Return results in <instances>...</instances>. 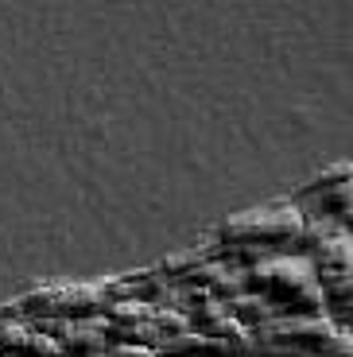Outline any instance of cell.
<instances>
[{
    "label": "cell",
    "instance_id": "cell-5",
    "mask_svg": "<svg viewBox=\"0 0 353 357\" xmlns=\"http://www.w3.org/2000/svg\"><path fill=\"white\" fill-rule=\"evenodd\" d=\"M156 349H148V346H117V349H101V357H151Z\"/></svg>",
    "mask_w": 353,
    "mask_h": 357
},
{
    "label": "cell",
    "instance_id": "cell-1",
    "mask_svg": "<svg viewBox=\"0 0 353 357\" xmlns=\"http://www.w3.org/2000/svg\"><path fill=\"white\" fill-rule=\"evenodd\" d=\"M253 276V287L264 291L268 299L276 303V311H295V314H315L322 307V287L315 280V268L307 260H268L260 264Z\"/></svg>",
    "mask_w": 353,
    "mask_h": 357
},
{
    "label": "cell",
    "instance_id": "cell-3",
    "mask_svg": "<svg viewBox=\"0 0 353 357\" xmlns=\"http://www.w3.org/2000/svg\"><path fill=\"white\" fill-rule=\"evenodd\" d=\"M0 349H16V354H27V357H59L62 342L31 334V331H20V326H4L0 331Z\"/></svg>",
    "mask_w": 353,
    "mask_h": 357
},
{
    "label": "cell",
    "instance_id": "cell-4",
    "mask_svg": "<svg viewBox=\"0 0 353 357\" xmlns=\"http://www.w3.org/2000/svg\"><path fill=\"white\" fill-rule=\"evenodd\" d=\"M230 314V307H221V303H206L202 311H195V326H202V331H210L218 319H225Z\"/></svg>",
    "mask_w": 353,
    "mask_h": 357
},
{
    "label": "cell",
    "instance_id": "cell-2",
    "mask_svg": "<svg viewBox=\"0 0 353 357\" xmlns=\"http://www.w3.org/2000/svg\"><path fill=\"white\" fill-rule=\"evenodd\" d=\"M299 233H303L299 210H256V214H245L225 225V241L276 245V241H287V237H299Z\"/></svg>",
    "mask_w": 353,
    "mask_h": 357
}]
</instances>
